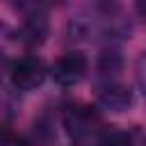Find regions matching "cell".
I'll return each mask as SVG.
<instances>
[{"label": "cell", "mask_w": 146, "mask_h": 146, "mask_svg": "<svg viewBox=\"0 0 146 146\" xmlns=\"http://www.w3.org/2000/svg\"><path fill=\"white\" fill-rule=\"evenodd\" d=\"M64 128L73 139H87L98 135L100 130V116L91 107L73 105L64 112Z\"/></svg>", "instance_id": "obj_1"}, {"label": "cell", "mask_w": 146, "mask_h": 146, "mask_svg": "<svg viewBox=\"0 0 146 146\" xmlns=\"http://www.w3.org/2000/svg\"><path fill=\"white\" fill-rule=\"evenodd\" d=\"M87 68H89V64L82 52H66L64 57H59L52 64L50 75L59 87H75L84 80Z\"/></svg>", "instance_id": "obj_2"}, {"label": "cell", "mask_w": 146, "mask_h": 146, "mask_svg": "<svg viewBox=\"0 0 146 146\" xmlns=\"http://www.w3.org/2000/svg\"><path fill=\"white\" fill-rule=\"evenodd\" d=\"M46 78V66L39 57H21L14 62L11 71H9V80L16 89L21 91H30L34 87H39Z\"/></svg>", "instance_id": "obj_3"}, {"label": "cell", "mask_w": 146, "mask_h": 146, "mask_svg": "<svg viewBox=\"0 0 146 146\" xmlns=\"http://www.w3.org/2000/svg\"><path fill=\"white\" fill-rule=\"evenodd\" d=\"M98 100H100V105H103L105 110L123 112V110L130 107L132 94H130V89H125V87H121V84H110V87H105V89L100 91Z\"/></svg>", "instance_id": "obj_4"}, {"label": "cell", "mask_w": 146, "mask_h": 146, "mask_svg": "<svg viewBox=\"0 0 146 146\" xmlns=\"http://www.w3.org/2000/svg\"><path fill=\"white\" fill-rule=\"evenodd\" d=\"M46 32H48V23H46L43 14H36V11L30 14L25 18L23 27H21V36L27 43H41L43 36H46Z\"/></svg>", "instance_id": "obj_5"}, {"label": "cell", "mask_w": 146, "mask_h": 146, "mask_svg": "<svg viewBox=\"0 0 146 146\" xmlns=\"http://www.w3.org/2000/svg\"><path fill=\"white\" fill-rule=\"evenodd\" d=\"M119 66H121L119 52H105L100 57V71L103 73H114V71H119Z\"/></svg>", "instance_id": "obj_6"}, {"label": "cell", "mask_w": 146, "mask_h": 146, "mask_svg": "<svg viewBox=\"0 0 146 146\" xmlns=\"http://www.w3.org/2000/svg\"><path fill=\"white\" fill-rule=\"evenodd\" d=\"M137 82H139L141 94L146 96V55L139 57V64H137Z\"/></svg>", "instance_id": "obj_7"}, {"label": "cell", "mask_w": 146, "mask_h": 146, "mask_svg": "<svg viewBox=\"0 0 146 146\" xmlns=\"http://www.w3.org/2000/svg\"><path fill=\"white\" fill-rule=\"evenodd\" d=\"M2 146H30L23 137H18V135H11V132H5V137H2Z\"/></svg>", "instance_id": "obj_8"}, {"label": "cell", "mask_w": 146, "mask_h": 146, "mask_svg": "<svg viewBox=\"0 0 146 146\" xmlns=\"http://www.w3.org/2000/svg\"><path fill=\"white\" fill-rule=\"evenodd\" d=\"M137 11H139V16L146 18V0H137Z\"/></svg>", "instance_id": "obj_9"}, {"label": "cell", "mask_w": 146, "mask_h": 146, "mask_svg": "<svg viewBox=\"0 0 146 146\" xmlns=\"http://www.w3.org/2000/svg\"><path fill=\"white\" fill-rule=\"evenodd\" d=\"M34 2H39V5H55V2H62V0H34Z\"/></svg>", "instance_id": "obj_10"}]
</instances>
